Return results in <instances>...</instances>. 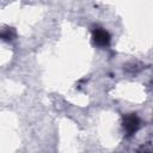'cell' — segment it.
Here are the masks:
<instances>
[{
  "label": "cell",
  "mask_w": 153,
  "mask_h": 153,
  "mask_svg": "<svg viewBox=\"0 0 153 153\" xmlns=\"http://www.w3.org/2000/svg\"><path fill=\"white\" fill-rule=\"evenodd\" d=\"M140 127V120L136 115L134 114H129L127 116H124L123 118V128L127 131V134L130 136L133 134L136 133V130Z\"/></svg>",
  "instance_id": "6da1fadb"
},
{
  "label": "cell",
  "mask_w": 153,
  "mask_h": 153,
  "mask_svg": "<svg viewBox=\"0 0 153 153\" xmlns=\"http://www.w3.org/2000/svg\"><path fill=\"white\" fill-rule=\"evenodd\" d=\"M92 37H93L94 43L97 45H99V47H105L110 42V35H109V32L105 31V30H103V29H96L93 31Z\"/></svg>",
  "instance_id": "7a4b0ae2"
},
{
  "label": "cell",
  "mask_w": 153,
  "mask_h": 153,
  "mask_svg": "<svg viewBox=\"0 0 153 153\" xmlns=\"http://www.w3.org/2000/svg\"><path fill=\"white\" fill-rule=\"evenodd\" d=\"M16 36V32H14V30L13 29H6L2 33H1V37L5 39V41H11V39H13V37Z\"/></svg>",
  "instance_id": "3957f363"
}]
</instances>
